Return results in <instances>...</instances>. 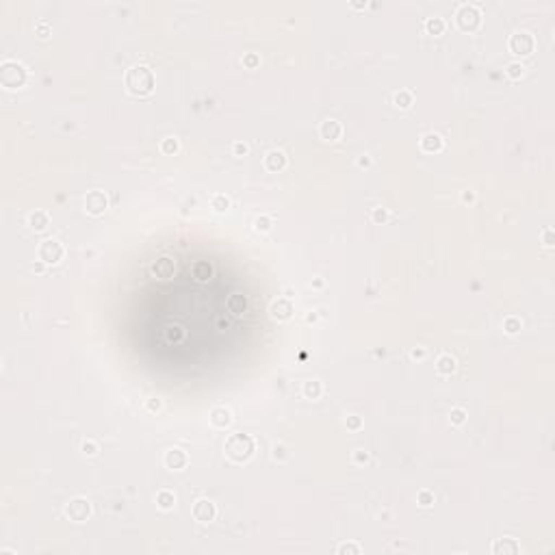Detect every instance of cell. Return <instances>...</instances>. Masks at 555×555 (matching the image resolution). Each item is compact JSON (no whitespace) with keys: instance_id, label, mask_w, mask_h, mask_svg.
Returning a JSON list of instances; mask_svg holds the SVG:
<instances>
[{"instance_id":"obj_1","label":"cell","mask_w":555,"mask_h":555,"mask_svg":"<svg viewBox=\"0 0 555 555\" xmlns=\"http://www.w3.org/2000/svg\"><path fill=\"white\" fill-rule=\"evenodd\" d=\"M126 87L133 96H150L154 91V74L148 65L137 63L126 72Z\"/></svg>"},{"instance_id":"obj_2","label":"cell","mask_w":555,"mask_h":555,"mask_svg":"<svg viewBox=\"0 0 555 555\" xmlns=\"http://www.w3.org/2000/svg\"><path fill=\"white\" fill-rule=\"evenodd\" d=\"M226 455L235 462H247L254 455V438L247 434H232L226 440Z\"/></svg>"},{"instance_id":"obj_3","label":"cell","mask_w":555,"mask_h":555,"mask_svg":"<svg viewBox=\"0 0 555 555\" xmlns=\"http://www.w3.org/2000/svg\"><path fill=\"white\" fill-rule=\"evenodd\" d=\"M24 81H26V69L20 63H16V61L2 63V67H0V83L7 89H17V87L24 85Z\"/></svg>"},{"instance_id":"obj_4","label":"cell","mask_w":555,"mask_h":555,"mask_svg":"<svg viewBox=\"0 0 555 555\" xmlns=\"http://www.w3.org/2000/svg\"><path fill=\"white\" fill-rule=\"evenodd\" d=\"M534 46H536L534 37L527 31H516L510 37V52L516 54V57H529L534 52Z\"/></svg>"},{"instance_id":"obj_5","label":"cell","mask_w":555,"mask_h":555,"mask_svg":"<svg viewBox=\"0 0 555 555\" xmlns=\"http://www.w3.org/2000/svg\"><path fill=\"white\" fill-rule=\"evenodd\" d=\"M455 20H458L460 29L473 31V29H477V26H479L482 13H479V9L473 7V4H462V7L458 9V13H455Z\"/></svg>"},{"instance_id":"obj_6","label":"cell","mask_w":555,"mask_h":555,"mask_svg":"<svg viewBox=\"0 0 555 555\" xmlns=\"http://www.w3.org/2000/svg\"><path fill=\"white\" fill-rule=\"evenodd\" d=\"M61 258H63V245L59 243V241H54V239L41 241L39 260H44V263H48V265H57Z\"/></svg>"},{"instance_id":"obj_7","label":"cell","mask_w":555,"mask_h":555,"mask_svg":"<svg viewBox=\"0 0 555 555\" xmlns=\"http://www.w3.org/2000/svg\"><path fill=\"white\" fill-rule=\"evenodd\" d=\"M85 206L91 215H102L106 211V206H109V200H106V195L102 191H89L85 198Z\"/></svg>"},{"instance_id":"obj_8","label":"cell","mask_w":555,"mask_h":555,"mask_svg":"<svg viewBox=\"0 0 555 555\" xmlns=\"http://www.w3.org/2000/svg\"><path fill=\"white\" fill-rule=\"evenodd\" d=\"M89 512H91L89 501H85V499H74V501H69V505L65 507V514H67L72 521H76V523L85 521L87 516H89Z\"/></svg>"},{"instance_id":"obj_9","label":"cell","mask_w":555,"mask_h":555,"mask_svg":"<svg viewBox=\"0 0 555 555\" xmlns=\"http://www.w3.org/2000/svg\"><path fill=\"white\" fill-rule=\"evenodd\" d=\"M193 516H195V521H200V523H211V521L215 519V503L208 501V499H200V501H195Z\"/></svg>"},{"instance_id":"obj_10","label":"cell","mask_w":555,"mask_h":555,"mask_svg":"<svg viewBox=\"0 0 555 555\" xmlns=\"http://www.w3.org/2000/svg\"><path fill=\"white\" fill-rule=\"evenodd\" d=\"M152 273H154L156 278H161V280H167V278H171L174 276V271H176V263H174V258H169V256H161V258H156L154 263H152Z\"/></svg>"},{"instance_id":"obj_11","label":"cell","mask_w":555,"mask_h":555,"mask_svg":"<svg viewBox=\"0 0 555 555\" xmlns=\"http://www.w3.org/2000/svg\"><path fill=\"white\" fill-rule=\"evenodd\" d=\"M186 462H189V458H186V454L183 449H169L165 454V464L167 469H174V471H180L185 469Z\"/></svg>"},{"instance_id":"obj_12","label":"cell","mask_w":555,"mask_h":555,"mask_svg":"<svg viewBox=\"0 0 555 555\" xmlns=\"http://www.w3.org/2000/svg\"><path fill=\"white\" fill-rule=\"evenodd\" d=\"M291 315H293V304L288 300H284V297L271 304V317H273V319L284 321V319H288Z\"/></svg>"},{"instance_id":"obj_13","label":"cell","mask_w":555,"mask_h":555,"mask_svg":"<svg viewBox=\"0 0 555 555\" xmlns=\"http://www.w3.org/2000/svg\"><path fill=\"white\" fill-rule=\"evenodd\" d=\"M211 423L217 427V430H226V427L232 423L230 410H226V408H215V410L211 412Z\"/></svg>"},{"instance_id":"obj_14","label":"cell","mask_w":555,"mask_h":555,"mask_svg":"<svg viewBox=\"0 0 555 555\" xmlns=\"http://www.w3.org/2000/svg\"><path fill=\"white\" fill-rule=\"evenodd\" d=\"M340 133H343V128H340V124L336 119H325V122L321 124V137L328 139V141H336L340 137Z\"/></svg>"},{"instance_id":"obj_15","label":"cell","mask_w":555,"mask_h":555,"mask_svg":"<svg viewBox=\"0 0 555 555\" xmlns=\"http://www.w3.org/2000/svg\"><path fill=\"white\" fill-rule=\"evenodd\" d=\"M519 549L521 547L512 538H503V540H499V542H494L492 553L494 555H514V553H519Z\"/></svg>"},{"instance_id":"obj_16","label":"cell","mask_w":555,"mask_h":555,"mask_svg":"<svg viewBox=\"0 0 555 555\" xmlns=\"http://www.w3.org/2000/svg\"><path fill=\"white\" fill-rule=\"evenodd\" d=\"M29 223H31V228H33L35 232H41V230H46V228H48L50 217H48V213H44V211H35V213H31Z\"/></svg>"},{"instance_id":"obj_17","label":"cell","mask_w":555,"mask_h":555,"mask_svg":"<svg viewBox=\"0 0 555 555\" xmlns=\"http://www.w3.org/2000/svg\"><path fill=\"white\" fill-rule=\"evenodd\" d=\"M265 165H267V169L269 171H278V169H282L284 165H286V156L282 154V152H269L267 156H265Z\"/></svg>"},{"instance_id":"obj_18","label":"cell","mask_w":555,"mask_h":555,"mask_svg":"<svg viewBox=\"0 0 555 555\" xmlns=\"http://www.w3.org/2000/svg\"><path fill=\"white\" fill-rule=\"evenodd\" d=\"M421 148L425 152H438L442 148V139H440V135H436V133H427L425 137L421 139Z\"/></svg>"},{"instance_id":"obj_19","label":"cell","mask_w":555,"mask_h":555,"mask_svg":"<svg viewBox=\"0 0 555 555\" xmlns=\"http://www.w3.org/2000/svg\"><path fill=\"white\" fill-rule=\"evenodd\" d=\"M436 371L440 373V375H451V373L455 371V360L449 356V353H442V356L436 360Z\"/></svg>"},{"instance_id":"obj_20","label":"cell","mask_w":555,"mask_h":555,"mask_svg":"<svg viewBox=\"0 0 555 555\" xmlns=\"http://www.w3.org/2000/svg\"><path fill=\"white\" fill-rule=\"evenodd\" d=\"M245 308H247V300L243 295H239V293L230 295V300H228V310H230L232 315H243Z\"/></svg>"},{"instance_id":"obj_21","label":"cell","mask_w":555,"mask_h":555,"mask_svg":"<svg viewBox=\"0 0 555 555\" xmlns=\"http://www.w3.org/2000/svg\"><path fill=\"white\" fill-rule=\"evenodd\" d=\"M213 276V269L208 263H195L193 265V278L198 280V282H206V280H211Z\"/></svg>"},{"instance_id":"obj_22","label":"cell","mask_w":555,"mask_h":555,"mask_svg":"<svg viewBox=\"0 0 555 555\" xmlns=\"http://www.w3.org/2000/svg\"><path fill=\"white\" fill-rule=\"evenodd\" d=\"M425 29L430 35H442V31H445V20H442V17H427Z\"/></svg>"},{"instance_id":"obj_23","label":"cell","mask_w":555,"mask_h":555,"mask_svg":"<svg viewBox=\"0 0 555 555\" xmlns=\"http://www.w3.org/2000/svg\"><path fill=\"white\" fill-rule=\"evenodd\" d=\"M156 503L163 507V510H169V507H174L176 497H174L171 492H167V490H161V492L156 494Z\"/></svg>"},{"instance_id":"obj_24","label":"cell","mask_w":555,"mask_h":555,"mask_svg":"<svg viewBox=\"0 0 555 555\" xmlns=\"http://www.w3.org/2000/svg\"><path fill=\"white\" fill-rule=\"evenodd\" d=\"M211 204H213V208H215V211H219V213H223V211H228V208H230V200H228L226 195H221V193H217L215 198H213Z\"/></svg>"},{"instance_id":"obj_25","label":"cell","mask_w":555,"mask_h":555,"mask_svg":"<svg viewBox=\"0 0 555 555\" xmlns=\"http://www.w3.org/2000/svg\"><path fill=\"white\" fill-rule=\"evenodd\" d=\"M304 393H306V397L317 399V397H319V393H321V384H319L317 380L306 382V384H304Z\"/></svg>"},{"instance_id":"obj_26","label":"cell","mask_w":555,"mask_h":555,"mask_svg":"<svg viewBox=\"0 0 555 555\" xmlns=\"http://www.w3.org/2000/svg\"><path fill=\"white\" fill-rule=\"evenodd\" d=\"M503 330H505L507 334H516L521 330V319H516V317H507V319L503 321Z\"/></svg>"},{"instance_id":"obj_27","label":"cell","mask_w":555,"mask_h":555,"mask_svg":"<svg viewBox=\"0 0 555 555\" xmlns=\"http://www.w3.org/2000/svg\"><path fill=\"white\" fill-rule=\"evenodd\" d=\"M395 102H397V106H401V109H408V106L412 104V93H410V91H399L397 96H395Z\"/></svg>"},{"instance_id":"obj_28","label":"cell","mask_w":555,"mask_h":555,"mask_svg":"<svg viewBox=\"0 0 555 555\" xmlns=\"http://www.w3.org/2000/svg\"><path fill=\"white\" fill-rule=\"evenodd\" d=\"M161 150L165 152V154H174V152L178 150V141H176L174 137H167L165 141L161 143Z\"/></svg>"},{"instance_id":"obj_29","label":"cell","mask_w":555,"mask_h":555,"mask_svg":"<svg viewBox=\"0 0 555 555\" xmlns=\"http://www.w3.org/2000/svg\"><path fill=\"white\" fill-rule=\"evenodd\" d=\"M449 419H451V423L454 425H460V423H464V419H466V412L462 408H454L449 412Z\"/></svg>"},{"instance_id":"obj_30","label":"cell","mask_w":555,"mask_h":555,"mask_svg":"<svg viewBox=\"0 0 555 555\" xmlns=\"http://www.w3.org/2000/svg\"><path fill=\"white\" fill-rule=\"evenodd\" d=\"M254 226H256V230L258 232H267L269 228H271V219L269 217H256V221H254Z\"/></svg>"},{"instance_id":"obj_31","label":"cell","mask_w":555,"mask_h":555,"mask_svg":"<svg viewBox=\"0 0 555 555\" xmlns=\"http://www.w3.org/2000/svg\"><path fill=\"white\" fill-rule=\"evenodd\" d=\"M507 76L514 78V81H516V78H521V76H523V65H521V63H510V65H507Z\"/></svg>"},{"instance_id":"obj_32","label":"cell","mask_w":555,"mask_h":555,"mask_svg":"<svg viewBox=\"0 0 555 555\" xmlns=\"http://www.w3.org/2000/svg\"><path fill=\"white\" fill-rule=\"evenodd\" d=\"M417 501L421 503L423 507H427V505H432V503H434V494L427 492V490H421V492L417 494Z\"/></svg>"},{"instance_id":"obj_33","label":"cell","mask_w":555,"mask_h":555,"mask_svg":"<svg viewBox=\"0 0 555 555\" xmlns=\"http://www.w3.org/2000/svg\"><path fill=\"white\" fill-rule=\"evenodd\" d=\"M338 553L345 555V553H360V547H356V544H343V547H338Z\"/></svg>"},{"instance_id":"obj_34","label":"cell","mask_w":555,"mask_h":555,"mask_svg":"<svg viewBox=\"0 0 555 555\" xmlns=\"http://www.w3.org/2000/svg\"><path fill=\"white\" fill-rule=\"evenodd\" d=\"M360 417H356V414H352V417H347V427L349 430H356V427H360Z\"/></svg>"},{"instance_id":"obj_35","label":"cell","mask_w":555,"mask_h":555,"mask_svg":"<svg viewBox=\"0 0 555 555\" xmlns=\"http://www.w3.org/2000/svg\"><path fill=\"white\" fill-rule=\"evenodd\" d=\"M386 217H388V213H386L384 208H375V211H373V219H375L377 223H380V221H386Z\"/></svg>"},{"instance_id":"obj_36","label":"cell","mask_w":555,"mask_h":555,"mask_svg":"<svg viewBox=\"0 0 555 555\" xmlns=\"http://www.w3.org/2000/svg\"><path fill=\"white\" fill-rule=\"evenodd\" d=\"M48 33H50L48 22H39V24H37V35L39 37H48Z\"/></svg>"},{"instance_id":"obj_37","label":"cell","mask_w":555,"mask_h":555,"mask_svg":"<svg viewBox=\"0 0 555 555\" xmlns=\"http://www.w3.org/2000/svg\"><path fill=\"white\" fill-rule=\"evenodd\" d=\"M243 63L247 65V67H256V65H258V57H256V54H247V57L243 59Z\"/></svg>"},{"instance_id":"obj_38","label":"cell","mask_w":555,"mask_h":555,"mask_svg":"<svg viewBox=\"0 0 555 555\" xmlns=\"http://www.w3.org/2000/svg\"><path fill=\"white\" fill-rule=\"evenodd\" d=\"M235 154H236V156L247 154V146H245V143H235Z\"/></svg>"},{"instance_id":"obj_39","label":"cell","mask_w":555,"mask_h":555,"mask_svg":"<svg viewBox=\"0 0 555 555\" xmlns=\"http://www.w3.org/2000/svg\"><path fill=\"white\" fill-rule=\"evenodd\" d=\"M83 449H85V454H89V455L96 454V445H93L91 440H89V442H85V445H83Z\"/></svg>"},{"instance_id":"obj_40","label":"cell","mask_w":555,"mask_h":555,"mask_svg":"<svg viewBox=\"0 0 555 555\" xmlns=\"http://www.w3.org/2000/svg\"><path fill=\"white\" fill-rule=\"evenodd\" d=\"M544 245H553V230H544Z\"/></svg>"},{"instance_id":"obj_41","label":"cell","mask_w":555,"mask_h":555,"mask_svg":"<svg viewBox=\"0 0 555 555\" xmlns=\"http://www.w3.org/2000/svg\"><path fill=\"white\" fill-rule=\"evenodd\" d=\"M148 408H150V410H158V408H161V404H158V399H156V401L150 399V401H148Z\"/></svg>"},{"instance_id":"obj_42","label":"cell","mask_w":555,"mask_h":555,"mask_svg":"<svg viewBox=\"0 0 555 555\" xmlns=\"http://www.w3.org/2000/svg\"><path fill=\"white\" fill-rule=\"evenodd\" d=\"M356 462H367V454H362V451H356Z\"/></svg>"},{"instance_id":"obj_43","label":"cell","mask_w":555,"mask_h":555,"mask_svg":"<svg viewBox=\"0 0 555 555\" xmlns=\"http://www.w3.org/2000/svg\"><path fill=\"white\" fill-rule=\"evenodd\" d=\"M423 356H425L423 349H414V352H412V358H423Z\"/></svg>"}]
</instances>
